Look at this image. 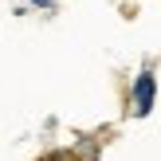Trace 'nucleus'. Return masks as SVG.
<instances>
[{
	"mask_svg": "<svg viewBox=\"0 0 161 161\" xmlns=\"http://www.w3.org/2000/svg\"><path fill=\"white\" fill-rule=\"evenodd\" d=\"M153 98H157V79L153 71H142L138 79H134V98H130V110L138 118H146L149 110H153Z\"/></svg>",
	"mask_w": 161,
	"mask_h": 161,
	"instance_id": "f257e3e1",
	"label": "nucleus"
},
{
	"mask_svg": "<svg viewBox=\"0 0 161 161\" xmlns=\"http://www.w3.org/2000/svg\"><path fill=\"white\" fill-rule=\"evenodd\" d=\"M39 161H79V157L67 153V149H55V153H47V157H39Z\"/></svg>",
	"mask_w": 161,
	"mask_h": 161,
	"instance_id": "f03ea898",
	"label": "nucleus"
},
{
	"mask_svg": "<svg viewBox=\"0 0 161 161\" xmlns=\"http://www.w3.org/2000/svg\"><path fill=\"white\" fill-rule=\"evenodd\" d=\"M31 4H36V8H51V0H31Z\"/></svg>",
	"mask_w": 161,
	"mask_h": 161,
	"instance_id": "7ed1b4c3",
	"label": "nucleus"
}]
</instances>
